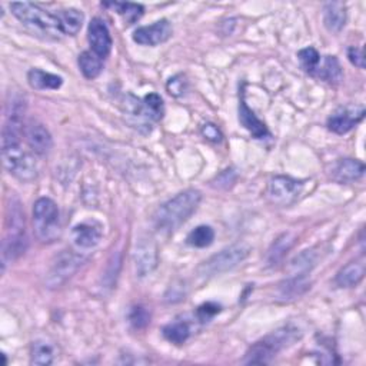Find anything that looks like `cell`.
I'll return each instance as SVG.
<instances>
[{
	"mask_svg": "<svg viewBox=\"0 0 366 366\" xmlns=\"http://www.w3.org/2000/svg\"><path fill=\"white\" fill-rule=\"evenodd\" d=\"M323 23L329 32L339 33L346 23L345 5L340 2L326 3L323 8Z\"/></svg>",
	"mask_w": 366,
	"mask_h": 366,
	"instance_id": "obj_17",
	"label": "cell"
},
{
	"mask_svg": "<svg viewBox=\"0 0 366 366\" xmlns=\"http://www.w3.org/2000/svg\"><path fill=\"white\" fill-rule=\"evenodd\" d=\"M315 76L331 83L339 82L342 79V68L339 65V61L335 56H325L323 61L319 63Z\"/></svg>",
	"mask_w": 366,
	"mask_h": 366,
	"instance_id": "obj_22",
	"label": "cell"
},
{
	"mask_svg": "<svg viewBox=\"0 0 366 366\" xmlns=\"http://www.w3.org/2000/svg\"><path fill=\"white\" fill-rule=\"evenodd\" d=\"M309 287L311 286L306 282L305 275H296L295 278L286 281L281 286V298H283L285 301L296 299L298 296L303 295Z\"/></svg>",
	"mask_w": 366,
	"mask_h": 366,
	"instance_id": "obj_27",
	"label": "cell"
},
{
	"mask_svg": "<svg viewBox=\"0 0 366 366\" xmlns=\"http://www.w3.org/2000/svg\"><path fill=\"white\" fill-rule=\"evenodd\" d=\"M25 136L29 148L39 156L48 155L53 148L50 132L41 123H30L25 130Z\"/></svg>",
	"mask_w": 366,
	"mask_h": 366,
	"instance_id": "obj_14",
	"label": "cell"
},
{
	"mask_svg": "<svg viewBox=\"0 0 366 366\" xmlns=\"http://www.w3.org/2000/svg\"><path fill=\"white\" fill-rule=\"evenodd\" d=\"M295 242V236L292 234H283L281 235L272 245V247L269 249V254H267V263L274 266L276 265L279 261L283 259L285 254L287 252L289 249L292 247Z\"/></svg>",
	"mask_w": 366,
	"mask_h": 366,
	"instance_id": "obj_25",
	"label": "cell"
},
{
	"mask_svg": "<svg viewBox=\"0 0 366 366\" xmlns=\"http://www.w3.org/2000/svg\"><path fill=\"white\" fill-rule=\"evenodd\" d=\"M365 173V165L356 159H342L336 163L334 175L339 182H355Z\"/></svg>",
	"mask_w": 366,
	"mask_h": 366,
	"instance_id": "obj_18",
	"label": "cell"
},
{
	"mask_svg": "<svg viewBox=\"0 0 366 366\" xmlns=\"http://www.w3.org/2000/svg\"><path fill=\"white\" fill-rule=\"evenodd\" d=\"M163 336L175 345L185 343L190 336V326L185 321H176L163 327Z\"/></svg>",
	"mask_w": 366,
	"mask_h": 366,
	"instance_id": "obj_26",
	"label": "cell"
},
{
	"mask_svg": "<svg viewBox=\"0 0 366 366\" xmlns=\"http://www.w3.org/2000/svg\"><path fill=\"white\" fill-rule=\"evenodd\" d=\"M54 351L53 346L45 340H36L32 345V363L46 366L53 363Z\"/></svg>",
	"mask_w": 366,
	"mask_h": 366,
	"instance_id": "obj_28",
	"label": "cell"
},
{
	"mask_svg": "<svg viewBox=\"0 0 366 366\" xmlns=\"http://www.w3.org/2000/svg\"><path fill=\"white\" fill-rule=\"evenodd\" d=\"M28 82L33 89H37V90H46V89L56 90V89L62 88L63 85V79L61 78V76L41 70V69L29 70Z\"/></svg>",
	"mask_w": 366,
	"mask_h": 366,
	"instance_id": "obj_19",
	"label": "cell"
},
{
	"mask_svg": "<svg viewBox=\"0 0 366 366\" xmlns=\"http://www.w3.org/2000/svg\"><path fill=\"white\" fill-rule=\"evenodd\" d=\"M239 122L256 139H263V138L269 136L267 128L265 126L263 122H261L256 118V114L247 108V105H246V102L243 99V96H242L241 103H239Z\"/></svg>",
	"mask_w": 366,
	"mask_h": 366,
	"instance_id": "obj_16",
	"label": "cell"
},
{
	"mask_svg": "<svg viewBox=\"0 0 366 366\" xmlns=\"http://www.w3.org/2000/svg\"><path fill=\"white\" fill-rule=\"evenodd\" d=\"M56 16L57 19H59L62 33L69 34V36L78 34L85 21L83 13L78 9H65V10L57 12Z\"/></svg>",
	"mask_w": 366,
	"mask_h": 366,
	"instance_id": "obj_21",
	"label": "cell"
},
{
	"mask_svg": "<svg viewBox=\"0 0 366 366\" xmlns=\"http://www.w3.org/2000/svg\"><path fill=\"white\" fill-rule=\"evenodd\" d=\"M88 39L92 48V52L99 56L101 59H106L112 50V36L106 23L99 17L92 19L88 28Z\"/></svg>",
	"mask_w": 366,
	"mask_h": 366,
	"instance_id": "obj_12",
	"label": "cell"
},
{
	"mask_svg": "<svg viewBox=\"0 0 366 366\" xmlns=\"http://www.w3.org/2000/svg\"><path fill=\"white\" fill-rule=\"evenodd\" d=\"M34 234L41 242L52 243L61 238V212L50 198L37 199L33 205Z\"/></svg>",
	"mask_w": 366,
	"mask_h": 366,
	"instance_id": "obj_6",
	"label": "cell"
},
{
	"mask_svg": "<svg viewBox=\"0 0 366 366\" xmlns=\"http://www.w3.org/2000/svg\"><path fill=\"white\" fill-rule=\"evenodd\" d=\"M172 25L162 19L150 26H142L133 32V41L142 46H158L170 39Z\"/></svg>",
	"mask_w": 366,
	"mask_h": 366,
	"instance_id": "obj_11",
	"label": "cell"
},
{
	"mask_svg": "<svg viewBox=\"0 0 366 366\" xmlns=\"http://www.w3.org/2000/svg\"><path fill=\"white\" fill-rule=\"evenodd\" d=\"M143 108L145 112L148 114V119L150 121H161L163 118V113H165V106H163V101L158 93H149L146 94L143 101Z\"/></svg>",
	"mask_w": 366,
	"mask_h": 366,
	"instance_id": "obj_30",
	"label": "cell"
},
{
	"mask_svg": "<svg viewBox=\"0 0 366 366\" xmlns=\"http://www.w3.org/2000/svg\"><path fill=\"white\" fill-rule=\"evenodd\" d=\"M219 312H221V306H218L215 303H206V305H203V306L199 307L198 315H199V318H201L202 322H206L207 319L214 318Z\"/></svg>",
	"mask_w": 366,
	"mask_h": 366,
	"instance_id": "obj_34",
	"label": "cell"
},
{
	"mask_svg": "<svg viewBox=\"0 0 366 366\" xmlns=\"http://www.w3.org/2000/svg\"><path fill=\"white\" fill-rule=\"evenodd\" d=\"M202 133L207 141H212V142H221L222 141V133L219 132V129L215 125H212V123L205 125L202 128Z\"/></svg>",
	"mask_w": 366,
	"mask_h": 366,
	"instance_id": "obj_36",
	"label": "cell"
},
{
	"mask_svg": "<svg viewBox=\"0 0 366 366\" xmlns=\"http://www.w3.org/2000/svg\"><path fill=\"white\" fill-rule=\"evenodd\" d=\"M185 88H186V81L182 74H176L173 76V78L169 79L167 85H166V89L170 94L173 96H181L185 92Z\"/></svg>",
	"mask_w": 366,
	"mask_h": 366,
	"instance_id": "obj_33",
	"label": "cell"
},
{
	"mask_svg": "<svg viewBox=\"0 0 366 366\" xmlns=\"http://www.w3.org/2000/svg\"><path fill=\"white\" fill-rule=\"evenodd\" d=\"M106 8H112L116 10L121 16L125 17V21L128 25H132L136 21H139L141 16L143 14V6L136 5V3H119V2H112V3H103Z\"/></svg>",
	"mask_w": 366,
	"mask_h": 366,
	"instance_id": "obj_29",
	"label": "cell"
},
{
	"mask_svg": "<svg viewBox=\"0 0 366 366\" xmlns=\"http://www.w3.org/2000/svg\"><path fill=\"white\" fill-rule=\"evenodd\" d=\"M103 236V226L96 221L78 223L72 229V242L79 250H89L98 246Z\"/></svg>",
	"mask_w": 366,
	"mask_h": 366,
	"instance_id": "obj_10",
	"label": "cell"
},
{
	"mask_svg": "<svg viewBox=\"0 0 366 366\" xmlns=\"http://www.w3.org/2000/svg\"><path fill=\"white\" fill-rule=\"evenodd\" d=\"M23 121L8 119L2 132V158L10 175L21 181H32L36 176V163L22 146Z\"/></svg>",
	"mask_w": 366,
	"mask_h": 366,
	"instance_id": "obj_1",
	"label": "cell"
},
{
	"mask_svg": "<svg viewBox=\"0 0 366 366\" xmlns=\"http://www.w3.org/2000/svg\"><path fill=\"white\" fill-rule=\"evenodd\" d=\"M301 334L296 327L292 326H285L281 329L275 331L274 334L265 336L263 339L258 340L250 346L249 351L245 355L243 363L246 365H265L272 362L276 355L291 346L296 339H299Z\"/></svg>",
	"mask_w": 366,
	"mask_h": 366,
	"instance_id": "obj_3",
	"label": "cell"
},
{
	"mask_svg": "<svg viewBox=\"0 0 366 366\" xmlns=\"http://www.w3.org/2000/svg\"><path fill=\"white\" fill-rule=\"evenodd\" d=\"M134 265L139 276L149 275L158 265V250L150 241H142L136 245L134 250Z\"/></svg>",
	"mask_w": 366,
	"mask_h": 366,
	"instance_id": "obj_15",
	"label": "cell"
},
{
	"mask_svg": "<svg viewBox=\"0 0 366 366\" xmlns=\"http://www.w3.org/2000/svg\"><path fill=\"white\" fill-rule=\"evenodd\" d=\"M10 10L14 17L19 19V22H22L26 28L36 33L52 37H59L63 34L57 16L46 12L41 6L29 2H16L10 3Z\"/></svg>",
	"mask_w": 366,
	"mask_h": 366,
	"instance_id": "obj_5",
	"label": "cell"
},
{
	"mask_svg": "<svg viewBox=\"0 0 366 366\" xmlns=\"http://www.w3.org/2000/svg\"><path fill=\"white\" fill-rule=\"evenodd\" d=\"M201 201L202 195L199 190L187 189L181 192L175 198H172L163 205H161L156 210L155 216H153V222H155L156 229L159 232H172V230H176L195 214Z\"/></svg>",
	"mask_w": 366,
	"mask_h": 366,
	"instance_id": "obj_2",
	"label": "cell"
},
{
	"mask_svg": "<svg viewBox=\"0 0 366 366\" xmlns=\"http://www.w3.org/2000/svg\"><path fill=\"white\" fill-rule=\"evenodd\" d=\"M129 322L133 327H136V329H142V327H145L150 322V315L145 307L134 306L129 314Z\"/></svg>",
	"mask_w": 366,
	"mask_h": 366,
	"instance_id": "obj_32",
	"label": "cell"
},
{
	"mask_svg": "<svg viewBox=\"0 0 366 366\" xmlns=\"http://www.w3.org/2000/svg\"><path fill=\"white\" fill-rule=\"evenodd\" d=\"M83 259L73 252L65 250L63 254L57 256L56 262L52 265L50 271L48 274L46 283L49 287H57L63 285L68 279H70L76 272L79 271Z\"/></svg>",
	"mask_w": 366,
	"mask_h": 366,
	"instance_id": "obj_9",
	"label": "cell"
},
{
	"mask_svg": "<svg viewBox=\"0 0 366 366\" xmlns=\"http://www.w3.org/2000/svg\"><path fill=\"white\" fill-rule=\"evenodd\" d=\"M365 116V109L360 108H345L334 113L332 116L327 119V128L334 133L345 134L348 133L355 125H358Z\"/></svg>",
	"mask_w": 366,
	"mask_h": 366,
	"instance_id": "obj_13",
	"label": "cell"
},
{
	"mask_svg": "<svg viewBox=\"0 0 366 366\" xmlns=\"http://www.w3.org/2000/svg\"><path fill=\"white\" fill-rule=\"evenodd\" d=\"M8 215V227L6 236L2 243V265L3 269L9 262L16 261L19 256L25 254L28 247V235L25 225V214L22 212L21 203L12 201L9 206Z\"/></svg>",
	"mask_w": 366,
	"mask_h": 366,
	"instance_id": "obj_4",
	"label": "cell"
},
{
	"mask_svg": "<svg viewBox=\"0 0 366 366\" xmlns=\"http://www.w3.org/2000/svg\"><path fill=\"white\" fill-rule=\"evenodd\" d=\"M215 241V230L207 225H201L190 230L186 242L192 247H207Z\"/></svg>",
	"mask_w": 366,
	"mask_h": 366,
	"instance_id": "obj_24",
	"label": "cell"
},
{
	"mask_svg": "<svg viewBox=\"0 0 366 366\" xmlns=\"http://www.w3.org/2000/svg\"><path fill=\"white\" fill-rule=\"evenodd\" d=\"M348 57L352 65H355L356 68L359 69H363L365 68V54H363V50L360 48H349L348 49Z\"/></svg>",
	"mask_w": 366,
	"mask_h": 366,
	"instance_id": "obj_35",
	"label": "cell"
},
{
	"mask_svg": "<svg viewBox=\"0 0 366 366\" xmlns=\"http://www.w3.org/2000/svg\"><path fill=\"white\" fill-rule=\"evenodd\" d=\"M363 276H365V262L356 261L342 267L335 278V282L340 287H354L363 279Z\"/></svg>",
	"mask_w": 366,
	"mask_h": 366,
	"instance_id": "obj_20",
	"label": "cell"
},
{
	"mask_svg": "<svg viewBox=\"0 0 366 366\" xmlns=\"http://www.w3.org/2000/svg\"><path fill=\"white\" fill-rule=\"evenodd\" d=\"M299 57V62L302 65V68L307 72L315 76L319 63H321V54L315 48H305L302 50H299L298 53Z\"/></svg>",
	"mask_w": 366,
	"mask_h": 366,
	"instance_id": "obj_31",
	"label": "cell"
},
{
	"mask_svg": "<svg viewBox=\"0 0 366 366\" xmlns=\"http://www.w3.org/2000/svg\"><path fill=\"white\" fill-rule=\"evenodd\" d=\"M81 72L86 79H96L102 73L103 63L99 56H96L93 52H83L79 54L78 59Z\"/></svg>",
	"mask_w": 366,
	"mask_h": 366,
	"instance_id": "obj_23",
	"label": "cell"
},
{
	"mask_svg": "<svg viewBox=\"0 0 366 366\" xmlns=\"http://www.w3.org/2000/svg\"><path fill=\"white\" fill-rule=\"evenodd\" d=\"M303 190V182L289 176H275L269 183L267 195L274 203L289 206L298 201Z\"/></svg>",
	"mask_w": 366,
	"mask_h": 366,
	"instance_id": "obj_8",
	"label": "cell"
},
{
	"mask_svg": "<svg viewBox=\"0 0 366 366\" xmlns=\"http://www.w3.org/2000/svg\"><path fill=\"white\" fill-rule=\"evenodd\" d=\"M249 254H250V247L247 245L245 243L232 245L230 247L221 250L219 254L209 258L207 261H205L199 266L198 272L201 276L210 278L225 274L227 271H232L234 267H236L249 256Z\"/></svg>",
	"mask_w": 366,
	"mask_h": 366,
	"instance_id": "obj_7",
	"label": "cell"
}]
</instances>
